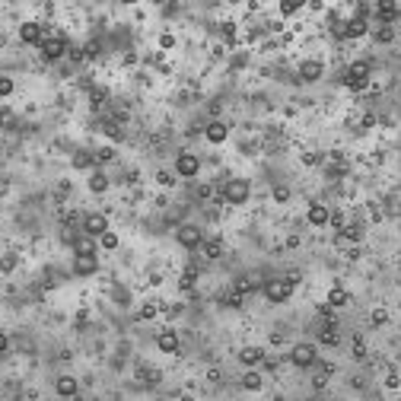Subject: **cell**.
Returning a JSON list of instances; mask_svg holds the SVG:
<instances>
[{
    "label": "cell",
    "instance_id": "21",
    "mask_svg": "<svg viewBox=\"0 0 401 401\" xmlns=\"http://www.w3.org/2000/svg\"><path fill=\"white\" fill-rule=\"evenodd\" d=\"M338 341H341V335H338L335 325H325V328L318 331V344H325V347H338Z\"/></svg>",
    "mask_w": 401,
    "mask_h": 401
},
{
    "label": "cell",
    "instance_id": "48",
    "mask_svg": "<svg viewBox=\"0 0 401 401\" xmlns=\"http://www.w3.org/2000/svg\"><path fill=\"white\" fill-rule=\"evenodd\" d=\"M233 35H236V26L226 23V26H223V38H233Z\"/></svg>",
    "mask_w": 401,
    "mask_h": 401
},
{
    "label": "cell",
    "instance_id": "41",
    "mask_svg": "<svg viewBox=\"0 0 401 401\" xmlns=\"http://www.w3.org/2000/svg\"><path fill=\"white\" fill-rule=\"evenodd\" d=\"M13 93V80L10 77H0V96H10Z\"/></svg>",
    "mask_w": 401,
    "mask_h": 401
},
{
    "label": "cell",
    "instance_id": "6",
    "mask_svg": "<svg viewBox=\"0 0 401 401\" xmlns=\"http://www.w3.org/2000/svg\"><path fill=\"white\" fill-rule=\"evenodd\" d=\"M290 293H293V287H290L287 280H268L264 283V296H268L271 303H287Z\"/></svg>",
    "mask_w": 401,
    "mask_h": 401
},
{
    "label": "cell",
    "instance_id": "50",
    "mask_svg": "<svg viewBox=\"0 0 401 401\" xmlns=\"http://www.w3.org/2000/svg\"><path fill=\"white\" fill-rule=\"evenodd\" d=\"M70 401H86V398H80V395H73V398H70Z\"/></svg>",
    "mask_w": 401,
    "mask_h": 401
},
{
    "label": "cell",
    "instance_id": "49",
    "mask_svg": "<svg viewBox=\"0 0 401 401\" xmlns=\"http://www.w3.org/2000/svg\"><path fill=\"white\" fill-rule=\"evenodd\" d=\"M385 385H389V389H398V385H401V379L395 376V372H392V376H389V379H385Z\"/></svg>",
    "mask_w": 401,
    "mask_h": 401
},
{
    "label": "cell",
    "instance_id": "47",
    "mask_svg": "<svg viewBox=\"0 0 401 401\" xmlns=\"http://www.w3.org/2000/svg\"><path fill=\"white\" fill-rule=\"evenodd\" d=\"M6 350H10V338H6V335H3V331H0V357H3V353H6Z\"/></svg>",
    "mask_w": 401,
    "mask_h": 401
},
{
    "label": "cell",
    "instance_id": "22",
    "mask_svg": "<svg viewBox=\"0 0 401 401\" xmlns=\"http://www.w3.org/2000/svg\"><path fill=\"white\" fill-rule=\"evenodd\" d=\"M347 303H350V293L344 287L328 290V306H331V309H341V306H347Z\"/></svg>",
    "mask_w": 401,
    "mask_h": 401
},
{
    "label": "cell",
    "instance_id": "40",
    "mask_svg": "<svg viewBox=\"0 0 401 401\" xmlns=\"http://www.w3.org/2000/svg\"><path fill=\"white\" fill-rule=\"evenodd\" d=\"M287 198H290V188H287V185H277V188H274V201H280V204H283Z\"/></svg>",
    "mask_w": 401,
    "mask_h": 401
},
{
    "label": "cell",
    "instance_id": "42",
    "mask_svg": "<svg viewBox=\"0 0 401 401\" xmlns=\"http://www.w3.org/2000/svg\"><path fill=\"white\" fill-rule=\"evenodd\" d=\"M156 182H159V185H175V175L172 172H159V175H156Z\"/></svg>",
    "mask_w": 401,
    "mask_h": 401
},
{
    "label": "cell",
    "instance_id": "2",
    "mask_svg": "<svg viewBox=\"0 0 401 401\" xmlns=\"http://www.w3.org/2000/svg\"><path fill=\"white\" fill-rule=\"evenodd\" d=\"M251 194V185L246 179H229L226 185H223V201L226 204H246Z\"/></svg>",
    "mask_w": 401,
    "mask_h": 401
},
{
    "label": "cell",
    "instance_id": "30",
    "mask_svg": "<svg viewBox=\"0 0 401 401\" xmlns=\"http://www.w3.org/2000/svg\"><path fill=\"white\" fill-rule=\"evenodd\" d=\"M105 99H108V90H105V86H96V90L90 93V105H93V108H99Z\"/></svg>",
    "mask_w": 401,
    "mask_h": 401
},
{
    "label": "cell",
    "instance_id": "20",
    "mask_svg": "<svg viewBox=\"0 0 401 401\" xmlns=\"http://www.w3.org/2000/svg\"><path fill=\"white\" fill-rule=\"evenodd\" d=\"M204 258H210V261H216V258H223V251H226V246H223V239H207L204 242Z\"/></svg>",
    "mask_w": 401,
    "mask_h": 401
},
{
    "label": "cell",
    "instance_id": "23",
    "mask_svg": "<svg viewBox=\"0 0 401 401\" xmlns=\"http://www.w3.org/2000/svg\"><path fill=\"white\" fill-rule=\"evenodd\" d=\"M105 188H108V175H105V172H99V169H96V172L90 175V191L102 194V191H105Z\"/></svg>",
    "mask_w": 401,
    "mask_h": 401
},
{
    "label": "cell",
    "instance_id": "12",
    "mask_svg": "<svg viewBox=\"0 0 401 401\" xmlns=\"http://www.w3.org/2000/svg\"><path fill=\"white\" fill-rule=\"evenodd\" d=\"M370 32V23H366V16H350L347 23H344V38H360V35H366Z\"/></svg>",
    "mask_w": 401,
    "mask_h": 401
},
{
    "label": "cell",
    "instance_id": "27",
    "mask_svg": "<svg viewBox=\"0 0 401 401\" xmlns=\"http://www.w3.org/2000/svg\"><path fill=\"white\" fill-rule=\"evenodd\" d=\"M93 162H96V156H93V153H86V150L73 153V169H90Z\"/></svg>",
    "mask_w": 401,
    "mask_h": 401
},
{
    "label": "cell",
    "instance_id": "36",
    "mask_svg": "<svg viewBox=\"0 0 401 401\" xmlns=\"http://www.w3.org/2000/svg\"><path fill=\"white\" fill-rule=\"evenodd\" d=\"M353 357H357V360L366 357V341H363V338H353Z\"/></svg>",
    "mask_w": 401,
    "mask_h": 401
},
{
    "label": "cell",
    "instance_id": "3",
    "mask_svg": "<svg viewBox=\"0 0 401 401\" xmlns=\"http://www.w3.org/2000/svg\"><path fill=\"white\" fill-rule=\"evenodd\" d=\"M38 48H42V58H45V61H58V58H64V54L70 51V48H67V38H64V35H45Z\"/></svg>",
    "mask_w": 401,
    "mask_h": 401
},
{
    "label": "cell",
    "instance_id": "8",
    "mask_svg": "<svg viewBox=\"0 0 401 401\" xmlns=\"http://www.w3.org/2000/svg\"><path fill=\"white\" fill-rule=\"evenodd\" d=\"M99 271V255H73V274L90 277Z\"/></svg>",
    "mask_w": 401,
    "mask_h": 401
},
{
    "label": "cell",
    "instance_id": "19",
    "mask_svg": "<svg viewBox=\"0 0 401 401\" xmlns=\"http://www.w3.org/2000/svg\"><path fill=\"white\" fill-rule=\"evenodd\" d=\"M96 239H93V236H77V242H73V255H96Z\"/></svg>",
    "mask_w": 401,
    "mask_h": 401
},
{
    "label": "cell",
    "instance_id": "39",
    "mask_svg": "<svg viewBox=\"0 0 401 401\" xmlns=\"http://www.w3.org/2000/svg\"><path fill=\"white\" fill-rule=\"evenodd\" d=\"M328 223H331V226H335V229H344V226H347V220H344V214H331V216H328Z\"/></svg>",
    "mask_w": 401,
    "mask_h": 401
},
{
    "label": "cell",
    "instance_id": "51",
    "mask_svg": "<svg viewBox=\"0 0 401 401\" xmlns=\"http://www.w3.org/2000/svg\"><path fill=\"white\" fill-rule=\"evenodd\" d=\"M182 401H194V398H188V395H185V398H182Z\"/></svg>",
    "mask_w": 401,
    "mask_h": 401
},
{
    "label": "cell",
    "instance_id": "37",
    "mask_svg": "<svg viewBox=\"0 0 401 401\" xmlns=\"http://www.w3.org/2000/svg\"><path fill=\"white\" fill-rule=\"evenodd\" d=\"M223 306H233V309H239V306H242V296L233 290V293H226V296H223Z\"/></svg>",
    "mask_w": 401,
    "mask_h": 401
},
{
    "label": "cell",
    "instance_id": "1",
    "mask_svg": "<svg viewBox=\"0 0 401 401\" xmlns=\"http://www.w3.org/2000/svg\"><path fill=\"white\" fill-rule=\"evenodd\" d=\"M366 83H370V64H366V61H353L347 70H344V86L353 90V93H360Z\"/></svg>",
    "mask_w": 401,
    "mask_h": 401
},
{
    "label": "cell",
    "instance_id": "29",
    "mask_svg": "<svg viewBox=\"0 0 401 401\" xmlns=\"http://www.w3.org/2000/svg\"><path fill=\"white\" fill-rule=\"evenodd\" d=\"M99 246L105 248V251H115V248H118V236H115L112 229H108V233H102V236H99Z\"/></svg>",
    "mask_w": 401,
    "mask_h": 401
},
{
    "label": "cell",
    "instance_id": "44",
    "mask_svg": "<svg viewBox=\"0 0 401 401\" xmlns=\"http://www.w3.org/2000/svg\"><path fill=\"white\" fill-rule=\"evenodd\" d=\"M303 162H306V166H318V162H322V156H318V153H306Z\"/></svg>",
    "mask_w": 401,
    "mask_h": 401
},
{
    "label": "cell",
    "instance_id": "33",
    "mask_svg": "<svg viewBox=\"0 0 401 401\" xmlns=\"http://www.w3.org/2000/svg\"><path fill=\"white\" fill-rule=\"evenodd\" d=\"M156 312H159V309H156V303H147L144 309L137 312V318H140V322H150V318H156Z\"/></svg>",
    "mask_w": 401,
    "mask_h": 401
},
{
    "label": "cell",
    "instance_id": "34",
    "mask_svg": "<svg viewBox=\"0 0 401 401\" xmlns=\"http://www.w3.org/2000/svg\"><path fill=\"white\" fill-rule=\"evenodd\" d=\"M93 156H96V162H112L115 159V150H112V147H99Z\"/></svg>",
    "mask_w": 401,
    "mask_h": 401
},
{
    "label": "cell",
    "instance_id": "16",
    "mask_svg": "<svg viewBox=\"0 0 401 401\" xmlns=\"http://www.w3.org/2000/svg\"><path fill=\"white\" fill-rule=\"evenodd\" d=\"M204 137H207L210 144H223V140L229 137V127H226V121H210V124L204 127Z\"/></svg>",
    "mask_w": 401,
    "mask_h": 401
},
{
    "label": "cell",
    "instance_id": "18",
    "mask_svg": "<svg viewBox=\"0 0 401 401\" xmlns=\"http://www.w3.org/2000/svg\"><path fill=\"white\" fill-rule=\"evenodd\" d=\"M328 216H331V210L325 207V204H312L309 214H306V220H309L312 226H325V223H328Z\"/></svg>",
    "mask_w": 401,
    "mask_h": 401
},
{
    "label": "cell",
    "instance_id": "31",
    "mask_svg": "<svg viewBox=\"0 0 401 401\" xmlns=\"http://www.w3.org/2000/svg\"><path fill=\"white\" fill-rule=\"evenodd\" d=\"M233 290H236L239 296H246V293H251V290H255V280H251V277H239Z\"/></svg>",
    "mask_w": 401,
    "mask_h": 401
},
{
    "label": "cell",
    "instance_id": "28",
    "mask_svg": "<svg viewBox=\"0 0 401 401\" xmlns=\"http://www.w3.org/2000/svg\"><path fill=\"white\" fill-rule=\"evenodd\" d=\"M16 264H19V255H13V251H6V255L0 258V271H3V274H13Z\"/></svg>",
    "mask_w": 401,
    "mask_h": 401
},
{
    "label": "cell",
    "instance_id": "32",
    "mask_svg": "<svg viewBox=\"0 0 401 401\" xmlns=\"http://www.w3.org/2000/svg\"><path fill=\"white\" fill-rule=\"evenodd\" d=\"M392 38H395V29H392V26H379V29H376V42L389 45Z\"/></svg>",
    "mask_w": 401,
    "mask_h": 401
},
{
    "label": "cell",
    "instance_id": "9",
    "mask_svg": "<svg viewBox=\"0 0 401 401\" xmlns=\"http://www.w3.org/2000/svg\"><path fill=\"white\" fill-rule=\"evenodd\" d=\"M45 26L42 23H23L19 26V38H23L26 45H42V38H45Z\"/></svg>",
    "mask_w": 401,
    "mask_h": 401
},
{
    "label": "cell",
    "instance_id": "15",
    "mask_svg": "<svg viewBox=\"0 0 401 401\" xmlns=\"http://www.w3.org/2000/svg\"><path fill=\"white\" fill-rule=\"evenodd\" d=\"M156 347H159L162 353H179L182 341H179L175 331H159V335H156Z\"/></svg>",
    "mask_w": 401,
    "mask_h": 401
},
{
    "label": "cell",
    "instance_id": "45",
    "mask_svg": "<svg viewBox=\"0 0 401 401\" xmlns=\"http://www.w3.org/2000/svg\"><path fill=\"white\" fill-rule=\"evenodd\" d=\"M159 45H162V48H172V45H175V35H172V32H166V35L159 38Z\"/></svg>",
    "mask_w": 401,
    "mask_h": 401
},
{
    "label": "cell",
    "instance_id": "17",
    "mask_svg": "<svg viewBox=\"0 0 401 401\" xmlns=\"http://www.w3.org/2000/svg\"><path fill=\"white\" fill-rule=\"evenodd\" d=\"M261 360H264V347H242L239 350V363L248 366V370H255Z\"/></svg>",
    "mask_w": 401,
    "mask_h": 401
},
{
    "label": "cell",
    "instance_id": "5",
    "mask_svg": "<svg viewBox=\"0 0 401 401\" xmlns=\"http://www.w3.org/2000/svg\"><path fill=\"white\" fill-rule=\"evenodd\" d=\"M198 172H201V159L194 153H179L175 156V175H182V179H194Z\"/></svg>",
    "mask_w": 401,
    "mask_h": 401
},
{
    "label": "cell",
    "instance_id": "35",
    "mask_svg": "<svg viewBox=\"0 0 401 401\" xmlns=\"http://www.w3.org/2000/svg\"><path fill=\"white\" fill-rule=\"evenodd\" d=\"M296 10H303L300 0H287V3H280V13H283V16H293Z\"/></svg>",
    "mask_w": 401,
    "mask_h": 401
},
{
    "label": "cell",
    "instance_id": "43",
    "mask_svg": "<svg viewBox=\"0 0 401 401\" xmlns=\"http://www.w3.org/2000/svg\"><path fill=\"white\" fill-rule=\"evenodd\" d=\"M99 51H102V48H99V42H90V45H86V51H83V58H96Z\"/></svg>",
    "mask_w": 401,
    "mask_h": 401
},
{
    "label": "cell",
    "instance_id": "11",
    "mask_svg": "<svg viewBox=\"0 0 401 401\" xmlns=\"http://www.w3.org/2000/svg\"><path fill=\"white\" fill-rule=\"evenodd\" d=\"M398 16H401V6H398V3H392V0H382V3H376V19H379L382 26L395 23Z\"/></svg>",
    "mask_w": 401,
    "mask_h": 401
},
{
    "label": "cell",
    "instance_id": "4",
    "mask_svg": "<svg viewBox=\"0 0 401 401\" xmlns=\"http://www.w3.org/2000/svg\"><path fill=\"white\" fill-rule=\"evenodd\" d=\"M175 239H179L182 248H201L204 246V233H201V226H194V223L179 226V229H175Z\"/></svg>",
    "mask_w": 401,
    "mask_h": 401
},
{
    "label": "cell",
    "instance_id": "14",
    "mask_svg": "<svg viewBox=\"0 0 401 401\" xmlns=\"http://www.w3.org/2000/svg\"><path fill=\"white\" fill-rule=\"evenodd\" d=\"M54 392H58L61 398H73L80 392V382L70 376V372H64V376H58V382H54Z\"/></svg>",
    "mask_w": 401,
    "mask_h": 401
},
{
    "label": "cell",
    "instance_id": "46",
    "mask_svg": "<svg viewBox=\"0 0 401 401\" xmlns=\"http://www.w3.org/2000/svg\"><path fill=\"white\" fill-rule=\"evenodd\" d=\"M210 194H214V185H201V188H198V198H201V201L210 198Z\"/></svg>",
    "mask_w": 401,
    "mask_h": 401
},
{
    "label": "cell",
    "instance_id": "38",
    "mask_svg": "<svg viewBox=\"0 0 401 401\" xmlns=\"http://www.w3.org/2000/svg\"><path fill=\"white\" fill-rule=\"evenodd\" d=\"M372 325H385V322H389V312H385V309H372Z\"/></svg>",
    "mask_w": 401,
    "mask_h": 401
},
{
    "label": "cell",
    "instance_id": "52",
    "mask_svg": "<svg viewBox=\"0 0 401 401\" xmlns=\"http://www.w3.org/2000/svg\"><path fill=\"white\" fill-rule=\"evenodd\" d=\"M0 127H3V115H0Z\"/></svg>",
    "mask_w": 401,
    "mask_h": 401
},
{
    "label": "cell",
    "instance_id": "7",
    "mask_svg": "<svg viewBox=\"0 0 401 401\" xmlns=\"http://www.w3.org/2000/svg\"><path fill=\"white\" fill-rule=\"evenodd\" d=\"M83 233L93 236V239H99L102 233H108V220L102 214H86L83 216Z\"/></svg>",
    "mask_w": 401,
    "mask_h": 401
},
{
    "label": "cell",
    "instance_id": "24",
    "mask_svg": "<svg viewBox=\"0 0 401 401\" xmlns=\"http://www.w3.org/2000/svg\"><path fill=\"white\" fill-rule=\"evenodd\" d=\"M261 372H255V370H248L246 372V376H242V389H248V392H258V389H261Z\"/></svg>",
    "mask_w": 401,
    "mask_h": 401
},
{
    "label": "cell",
    "instance_id": "13",
    "mask_svg": "<svg viewBox=\"0 0 401 401\" xmlns=\"http://www.w3.org/2000/svg\"><path fill=\"white\" fill-rule=\"evenodd\" d=\"M322 73H325L322 61H303L300 64V80L303 83H315V80H322Z\"/></svg>",
    "mask_w": 401,
    "mask_h": 401
},
{
    "label": "cell",
    "instance_id": "10",
    "mask_svg": "<svg viewBox=\"0 0 401 401\" xmlns=\"http://www.w3.org/2000/svg\"><path fill=\"white\" fill-rule=\"evenodd\" d=\"M290 360H293V366H312L315 363V347L312 344H296L293 350H290Z\"/></svg>",
    "mask_w": 401,
    "mask_h": 401
},
{
    "label": "cell",
    "instance_id": "25",
    "mask_svg": "<svg viewBox=\"0 0 401 401\" xmlns=\"http://www.w3.org/2000/svg\"><path fill=\"white\" fill-rule=\"evenodd\" d=\"M194 283H198V268L191 264V268H185V274L179 277V287H182V290H191Z\"/></svg>",
    "mask_w": 401,
    "mask_h": 401
},
{
    "label": "cell",
    "instance_id": "26",
    "mask_svg": "<svg viewBox=\"0 0 401 401\" xmlns=\"http://www.w3.org/2000/svg\"><path fill=\"white\" fill-rule=\"evenodd\" d=\"M341 239H350V242H360L363 239V226L360 223H347V226L341 229Z\"/></svg>",
    "mask_w": 401,
    "mask_h": 401
}]
</instances>
